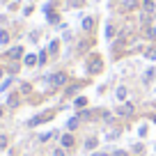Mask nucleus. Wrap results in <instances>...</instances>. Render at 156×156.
Here are the masks:
<instances>
[{
    "label": "nucleus",
    "instance_id": "nucleus-7",
    "mask_svg": "<svg viewBox=\"0 0 156 156\" xmlns=\"http://www.w3.org/2000/svg\"><path fill=\"white\" fill-rule=\"evenodd\" d=\"M28 67H32V64H37L39 62V58H34V55H25V60H23Z\"/></svg>",
    "mask_w": 156,
    "mask_h": 156
},
{
    "label": "nucleus",
    "instance_id": "nucleus-8",
    "mask_svg": "<svg viewBox=\"0 0 156 156\" xmlns=\"http://www.w3.org/2000/svg\"><path fill=\"white\" fill-rule=\"evenodd\" d=\"M73 145V138L71 136H62V147H71Z\"/></svg>",
    "mask_w": 156,
    "mask_h": 156
},
{
    "label": "nucleus",
    "instance_id": "nucleus-16",
    "mask_svg": "<svg viewBox=\"0 0 156 156\" xmlns=\"http://www.w3.org/2000/svg\"><path fill=\"white\" fill-rule=\"evenodd\" d=\"M138 5V0H126V9H133Z\"/></svg>",
    "mask_w": 156,
    "mask_h": 156
},
{
    "label": "nucleus",
    "instance_id": "nucleus-4",
    "mask_svg": "<svg viewBox=\"0 0 156 156\" xmlns=\"http://www.w3.org/2000/svg\"><path fill=\"white\" fill-rule=\"evenodd\" d=\"M142 12H145V14H154V2H151V0H145V2H142Z\"/></svg>",
    "mask_w": 156,
    "mask_h": 156
},
{
    "label": "nucleus",
    "instance_id": "nucleus-11",
    "mask_svg": "<svg viewBox=\"0 0 156 156\" xmlns=\"http://www.w3.org/2000/svg\"><path fill=\"white\" fill-rule=\"evenodd\" d=\"M85 103H87V99H85V97H78L76 99V108H83Z\"/></svg>",
    "mask_w": 156,
    "mask_h": 156
},
{
    "label": "nucleus",
    "instance_id": "nucleus-14",
    "mask_svg": "<svg viewBox=\"0 0 156 156\" xmlns=\"http://www.w3.org/2000/svg\"><path fill=\"white\" fill-rule=\"evenodd\" d=\"M90 28H92V19H85L83 21V30H90Z\"/></svg>",
    "mask_w": 156,
    "mask_h": 156
},
{
    "label": "nucleus",
    "instance_id": "nucleus-21",
    "mask_svg": "<svg viewBox=\"0 0 156 156\" xmlns=\"http://www.w3.org/2000/svg\"><path fill=\"white\" fill-rule=\"evenodd\" d=\"M53 156H64V151H62V149H55V154H53Z\"/></svg>",
    "mask_w": 156,
    "mask_h": 156
},
{
    "label": "nucleus",
    "instance_id": "nucleus-10",
    "mask_svg": "<svg viewBox=\"0 0 156 156\" xmlns=\"http://www.w3.org/2000/svg\"><path fill=\"white\" fill-rule=\"evenodd\" d=\"M7 41H9V34L5 30H0V44H7Z\"/></svg>",
    "mask_w": 156,
    "mask_h": 156
},
{
    "label": "nucleus",
    "instance_id": "nucleus-23",
    "mask_svg": "<svg viewBox=\"0 0 156 156\" xmlns=\"http://www.w3.org/2000/svg\"><path fill=\"white\" fill-rule=\"evenodd\" d=\"M0 78H2V69H0Z\"/></svg>",
    "mask_w": 156,
    "mask_h": 156
},
{
    "label": "nucleus",
    "instance_id": "nucleus-2",
    "mask_svg": "<svg viewBox=\"0 0 156 156\" xmlns=\"http://www.w3.org/2000/svg\"><path fill=\"white\" fill-rule=\"evenodd\" d=\"M67 83V73H53V76H51V85H55V87H62V85Z\"/></svg>",
    "mask_w": 156,
    "mask_h": 156
},
{
    "label": "nucleus",
    "instance_id": "nucleus-18",
    "mask_svg": "<svg viewBox=\"0 0 156 156\" xmlns=\"http://www.w3.org/2000/svg\"><path fill=\"white\" fill-rule=\"evenodd\" d=\"M55 51H58V41H53V44L48 46V53H55Z\"/></svg>",
    "mask_w": 156,
    "mask_h": 156
},
{
    "label": "nucleus",
    "instance_id": "nucleus-20",
    "mask_svg": "<svg viewBox=\"0 0 156 156\" xmlns=\"http://www.w3.org/2000/svg\"><path fill=\"white\" fill-rule=\"evenodd\" d=\"M147 58H149V60H156V51H147Z\"/></svg>",
    "mask_w": 156,
    "mask_h": 156
},
{
    "label": "nucleus",
    "instance_id": "nucleus-12",
    "mask_svg": "<svg viewBox=\"0 0 156 156\" xmlns=\"http://www.w3.org/2000/svg\"><path fill=\"white\" fill-rule=\"evenodd\" d=\"M67 124H69V129H76V126H78V117H71Z\"/></svg>",
    "mask_w": 156,
    "mask_h": 156
},
{
    "label": "nucleus",
    "instance_id": "nucleus-24",
    "mask_svg": "<svg viewBox=\"0 0 156 156\" xmlns=\"http://www.w3.org/2000/svg\"><path fill=\"white\" fill-rule=\"evenodd\" d=\"M0 115H2V108H0Z\"/></svg>",
    "mask_w": 156,
    "mask_h": 156
},
{
    "label": "nucleus",
    "instance_id": "nucleus-13",
    "mask_svg": "<svg viewBox=\"0 0 156 156\" xmlns=\"http://www.w3.org/2000/svg\"><path fill=\"white\" fill-rule=\"evenodd\" d=\"M85 147H87V149H94V147H97V140H94V138H92V140H87V142H85Z\"/></svg>",
    "mask_w": 156,
    "mask_h": 156
},
{
    "label": "nucleus",
    "instance_id": "nucleus-1",
    "mask_svg": "<svg viewBox=\"0 0 156 156\" xmlns=\"http://www.w3.org/2000/svg\"><path fill=\"white\" fill-rule=\"evenodd\" d=\"M87 69H90V73H99L103 69V62H101V58L99 55H92V60L87 62Z\"/></svg>",
    "mask_w": 156,
    "mask_h": 156
},
{
    "label": "nucleus",
    "instance_id": "nucleus-5",
    "mask_svg": "<svg viewBox=\"0 0 156 156\" xmlns=\"http://www.w3.org/2000/svg\"><path fill=\"white\" fill-rule=\"evenodd\" d=\"M7 55H9V60H16V58H21V55H23V48H21V46H16V48H12Z\"/></svg>",
    "mask_w": 156,
    "mask_h": 156
},
{
    "label": "nucleus",
    "instance_id": "nucleus-19",
    "mask_svg": "<svg viewBox=\"0 0 156 156\" xmlns=\"http://www.w3.org/2000/svg\"><path fill=\"white\" fill-rule=\"evenodd\" d=\"M151 78H154V69H149V71L145 73V80H151Z\"/></svg>",
    "mask_w": 156,
    "mask_h": 156
},
{
    "label": "nucleus",
    "instance_id": "nucleus-3",
    "mask_svg": "<svg viewBox=\"0 0 156 156\" xmlns=\"http://www.w3.org/2000/svg\"><path fill=\"white\" fill-rule=\"evenodd\" d=\"M51 115H53V112H44V115H39V117H32V119H30V124H41V122H46V119H51Z\"/></svg>",
    "mask_w": 156,
    "mask_h": 156
},
{
    "label": "nucleus",
    "instance_id": "nucleus-15",
    "mask_svg": "<svg viewBox=\"0 0 156 156\" xmlns=\"http://www.w3.org/2000/svg\"><path fill=\"white\" fill-rule=\"evenodd\" d=\"M37 58H39V64H44V62H46V51H41Z\"/></svg>",
    "mask_w": 156,
    "mask_h": 156
},
{
    "label": "nucleus",
    "instance_id": "nucleus-22",
    "mask_svg": "<svg viewBox=\"0 0 156 156\" xmlns=\"http://www.w3.org/2000/svg\"><path fill=\"white\" fill-rule=\"evenodd\" d=\"M94 156H106V154H94Z\"/></svg>",
    "mask_w": 156,
    "mask_h": 156
},
{
    "label": "nucleus",
    "instance_id": "nucleus-17",
    "mask_svg": "<svg viewBox=\"0 0 156 156\" xmlns=\"http://www.w3.org/2000/svg\"><path fill=\"white\" fill-rule=\"evenodd\" d=\"M5 147H7V138L0 136V149H5Z\"/></svg>",
    "mask_w": 156,
    "mask_h": 156
},
{
    "label": "nucleus",
    "instance_id": "nucleus-25",
    "mask_svg": "<svg viewBox=\"0 0 156 156\" xmlns=\"http://www.w3.org/2000/svg\"><path fill=\"white\" fill-rule=\"evenodd\" d=\"M2 2H7V0H2Z\"/></svg>",
    "mask_w": 156,
    "mask_h": 156
},
{
    "label": "nucleus",
    "instance_id": "nucleus-6",
    "mask_svg": "<svg viewBox=\"0 0 156 156\" xmlns=\"http://www.w3.org/2000/svg\"><path fill=\"white\" fill-rule=\"evenodd\" d=\"M117 112H119V115H131V112H133V106H131V103H124Z\"/></svg>",
    "mask_w": 156,
    "mask_h": 156
},
{
    "label": "nucleus",
    "instance_id": "nucleus-9",
    "mask_svg": "<svg viewBox=\"0 0 156 156\" xmlns=\"http://www.w3.org/2000/svg\"><path fill=\"white\" fill-rule=\"evenodd\" d=\"M117 99H119V101L126 99V87H117Z\"/></svg>",
    "mask_w": 156,
    "mask_h": 156
}]
</instances>
